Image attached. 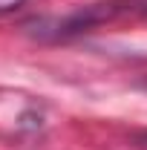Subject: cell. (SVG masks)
<instances>
[{
	"label": "cell",
	"instance_id": "1",
	"mask_svg": "<svg viewBox=\"0 0 147 150\" xmlns=\"http://www.w3.org/2000/svg\"><path fill=\"white\" fill-rule=\"evenodd\" d=\"M139 6H147L141 0H107V3H92V6H84L72 15L61 20H52L49 29H40L37 35H46V38H69V35H78V32H87L98 23H107V20H115L121 15H130L136 12Z\"/></svg>",
	"mask_w": 147,
	"mask_h": 150
}]
</instances>
